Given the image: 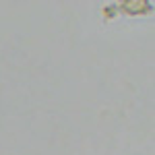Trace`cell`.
I'll list each match as a JSON object with an SVG mask.
<instances>
[{"mask_svg":"<svg viewBox=\"0 0 155 155\" xmlns=\"http://www.w3.org/2000/svg\"><path fill=\"white\" fill-rule=\"evenodd\" d=\"M107 11L112 8L114 15H122L128 19H141V17H149L153 15V2L149 0H122V2H114L112 6H106Z\"/></svg>","mask_w":155,"mask_h":155,"instance_id":"obj_1","label":"cell"}]
</instances>
